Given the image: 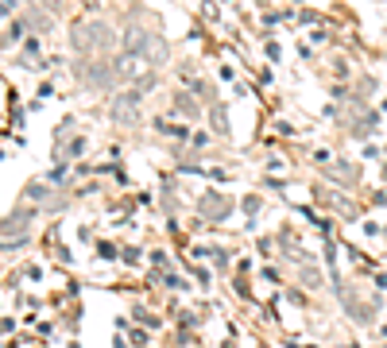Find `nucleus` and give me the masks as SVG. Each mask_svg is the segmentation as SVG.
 <instances>
[{
  "mask_svg": "<svg viewBox=\"0 0 387 348\" xmlns=\"http://www.w3.org/2000/svg\"><path fill=\"white\" fill-rule=\"evenodd\" d=\"M31 225V213H20V217H8L4 225H0V240H8V236H20L23 228Z\"/></svg>",
  "mask_w": 387,
  "mask_h": 348,
  "instance_id": "nucleus-1",
  "label": "nucleus"
}]
</instances>
